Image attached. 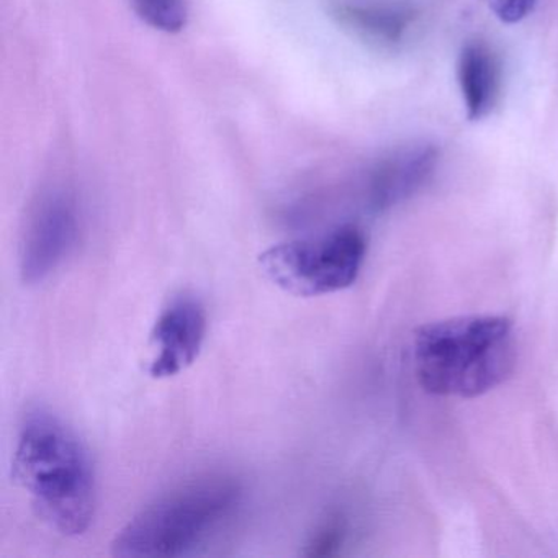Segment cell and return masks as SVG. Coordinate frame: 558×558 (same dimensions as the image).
<instances>
[{
  "label": "cell",
  "instance_id": "1",
  "mask_svg": "<svg viewBox=\"0 0 558 558\" xmlns=\"http://www.w3.org/2000/svg\"><path fill=\"white\" fill-rule=\"evenodd\" d=\"M12 476L40 518L68 537L83 535L96 515V472L89 450L60 416L35 408L24 416Z\"/></svg>",
  "mask_w": 558,
  "mask_h": 558
},
{
  "label": "cell",
  "instance_id": "2",
  "mask_svg": "<svg viewBox=\"0 0 558 558\" xmlns=\"http://www.w3.org/2000/svg\"><path fill=\"white\" fill-rule=\"evenodd\" d=\"M515 362L514 326L505 316L440 319L414 335V374L436 397H482L511 377Z\"/></svg>",
  "mask_w": 558,
  "mask_h": 558
},
{
  "label": "cell",
  "instance_id": "3",
  "mask_svg": "<svg viewBox=\"0 0 558 558\" xmlns=\"http://www.w3.org/2000/svg\"><path fill=\"white\" fill-rule=\"evenodd\" d=\"M243 486L227 473L179 485L133 515L112 542L123 558L179 557L194 548L240 505Z\"/></svg>",
  "mask_w": 558,
  "mask_h": 558
},
{
  "label": "cell",
  "instance_id": "4",
  "mask_svg": "<svg viewBox=\"0 0 558 558\" xmlns=\"http://www.w3.org/2000/svg\"><path fill=\"white\" fill-rule=\"evenodd\" d=\"M367 241L354 225L329 233L287 241L259 256L264 276L290 295H329L349 289L364 266Z\"/></svg>",
  "mask_w": 558,
  "mask_h": 558
},
{
  "label": "cell",
  "instance_id": "5",
  "mask_svg": "<svg viewBox=\"0 0 558 558\" xmlns=\"http://www.w3.org/2000/svg\"><path fill=\"white\" fill-rule=\"evenodd\" d=\"M80 231V210L70 194L54 191L40 198L22 238V280L35 286L60 269L76 247Z\"/></svg>",
  "mask_w": 558,
  "mask_h": 558
},
{
  "label": "cell",
  "instance_id": "6",
  "mask_svg": "<svg viewBox=\"0 0 558 558\" xmlns=\"http://www.w3.org/2000/svg\"><path fill=\"white\" fill-rule=\"evenodd\" d=\"M207 329V312L201 300L194 295L172 300L162 310L151 332L155 349L149 365L151 377H175L187 371L204 348Z\"/></svg>",
  "mask_w": 558,
  "mask_h": 558
},
{
  "label": "cell",
  "instance_id": "7",
  "mask_svg": "<svg viewBox=\"0 0 558 558\" xmlns=\"http://www.w3.org/2000/svg\"><path fill=\"white\" fill-rule=\"evenodd\" d=\"M437 151L420 145L398 151L375 171L368 189V202L374 210H388L410 198L433 175Z\"/></svg>",
  "mask_w": 558,
  "mask_h": 558
},
{
  "label": "cell",
  "instance_id": "8",
  "mask_svg": "<svg viewBox=\"0 0 558 558\" xmlns=\"http://www.w3.org/2000/svg\"><path fill=\"white\" fill-rule=\"evenodd\" d=\"M459 84L470 120H482L498 100L499 66L483 44H469L459 58Z\"/></svg>",
  "mask_w": 558,
  "mask_h": 558
},
{
  "label": "cell",
  "instance_id": "9",
  "mask_svg": "<svg viewBox=\"0 0 558 558\" xmlns=\"http://www.w3.org/2000/svg\"><path fill=\"white\" fill-rule=\"evenodd\" d=\"M136 14L156 31L178 34L187 24L185 0H135Z\"/></svg>",
  "mask_w": 558,
  "mask_h": 558
},
{
  "label": "cell",
  "instance_id": "10",
  "mask_svg": "<svg viewBox=\"0 0 558 558\" xmlns=\"http://www.w3.org/2000/svg\"><path fill=\"white\" fill-rule=\"evenodd\" d=\"M345 19L354 27L384 40H398L408 22L400 12L384 11V9H349L345 12Z\"/></svg>",
  "mask_w": 558,
  "mask_h": 558
},
{
  "label": "cell",
  "instance_id": "11",
  "mask_svg": "<svg viewBox=\"0 0 558 558\" xmlns=\"http://www.w3.org/2000/svg\"><path fill=\"white\" fill-rule=\"evenodd\" d=\"M345 527L342 521L338 518L331 519L326 522L325 525L319 527L318 532H315L312 541L306 545L305 555L308 557H326V555H332L342 542H344Z\"/></svg>",
  "mask_w": 558,
  "mask_h": 558
},
{
  "label": "cell",
  "instance_id": "12",
  "mask_svg": "<svg viewBox=\"0 0 558 558\" xmlns=\"http://www.w3.org/2000/svg\"><path fill=\"white\" fill-rule=\"evenodd\" d=\"M534 4L535 0H493V11L505 24H518L531 14Z\"/></svg>",
  "mask_w": 558,
  "mask_h": 558
}]
</instances>
